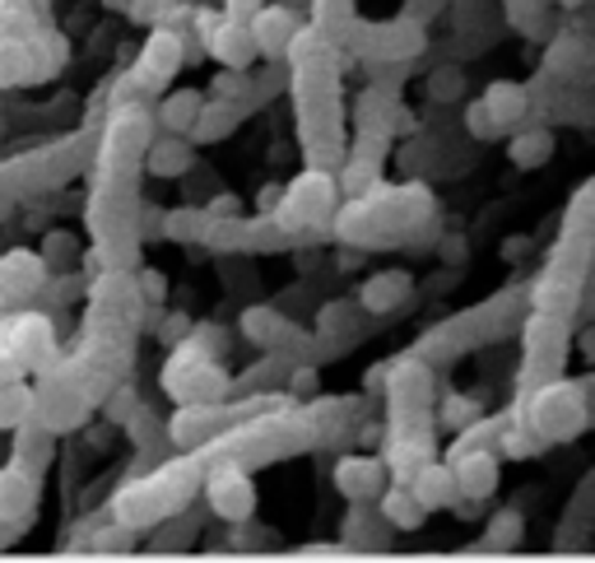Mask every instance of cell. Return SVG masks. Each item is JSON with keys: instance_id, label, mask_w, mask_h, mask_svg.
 Returning <instances> with one entry per match:
<instances>
[{"instance_id": "1", "label": "cell", "mask_w": 595, "mask_h": 563, "mask_svg": "<svg viewBox=\"0 0 595 563\" xmlns=\"http://www.w3.org/2000/svg\"><path fill=\"white\" fill-rule=\"evenodd\" d=\"M521 424H530L535 433L545 442H559V438H572L577 429H586V392L572 382H545L535 386L521 405Z\"/></svg>"}, {"instance_id": "2", "label": "cell", "mask_w": 595, "mask_h": 563, "mask_svg": "<svg viewBox=\"0 0 595 563\" xmlns=\"http://www.w3.org/2000/svg\"><path fill=\"white\" fill-rule=\"evenodd\" d=\"M182 61H187L182 37H177L172 29H164V24H154V33L145 37V47H141V56H135L131 75H135V85H141L149 99H158V93L168 89L172 75L182 70Z\"/></svg>"}, {"instance_id": "3", "label": "cell", "mask_w": 595, "mask_h": 563, "mask_svg": "<svg viewBox=\"0 0 595 563\" xmlns=\"http://www.w3.org/2000/svg\"><path fill=\"white\" fill-rule=\"evenodd\" d=\"M205 503H210L214 517H224V521H233V527H243V521L256 517V484H251V475L243 471V465L220 461L210 471V480H205Z\"/></svg>"}, {"instance_id": "4", "label": "cell", "mask_w": 595, "mask_h": 563, "mask_svg": "<svg viewBox=\"0 0 595 563\" xmlns=\"http://www.w3.org/2000/svg\"><path fill=\"white\" fill-rule=\"evenodd\" d=\"M168 429V442L172 448H182V452H195V448H205V442H214L220 433L233 429V410H224V401H182L177 405V415L164 424Z\"/></svg>"}, {"instance_id": "5", "label": "cell", "mask_w": 595, "mask_h": 563, "mask_svg": "<svg viewBox=\"0 0 595 563\" xmlns=\"http://www.w3.org/2000/svg\"><path fill=\"white\" fill-rule=\"evenodd\" d=\"M247 29L256 37V56H266V61H284L293 37L303 33V14H298V5H284V0H261L251 14H247Z\"/></svg>"}, {"instance_id": "6", "label": "cell", "mask_w": 595, "mask_h": 563, "mask_svg": "<svg viewBox=\"0 0 595 563\" xmlns=\"http://www.w3.org/2000/svg\"><path fill=\"white\" fill-rule=\"evenodd\" d=\"M330 210H335V182H330V172H322L312 164L303 178L284 191L280 219H284V228H303V224H316V219H330Z\"/></svg>"}, {"instance_id": "7", "label": "cell", "mask_w": 595, "mask_h": 563, "mask_svg": "<svg viewBox=\"0 0 595 563\" xmlns=\"http://www.w3.org/2000/svg\"><path fill=\"white\" fill-rule=\"evenodd\" d=\"M10 345L24 373H52L56 368V331L47 313H10Z\"/></svg>"}, {"instance_id": "8", "label": "cell", "mask_w": 595, "mask_h": 563, "mask_svg": "<svg viewBox=\"0 0 595 563\" xmlns=\"http://www.w3.org/2000/svg\"><path fill=\"white\" fill-rule=\"evenodd\" d=\"M52 275V266L43 261V251H29V247H14L0 257V299L5 307H19L43 294V284Z\"/></svg>"}, {"instance_id": "9", "label": "cell", "mask_w": 595, "mask_h": 563, "mask_svg": "<svg viewBox=\"0 0 595 563\" xmlns=\"http://www.w3.org/2000/svg\"><path fill=\"white\" fill-rule=\"evenodd\" d=\"M451 475H456V489L470 503H484L498 494V480H503V457L498 448H470V452H451Z\"/></svg>"}, {"instance_id": "10", "label": "cell", "mask_w": 595, "mask_h": 563, "mask_svg": "<svg viewBox=\"0 0 595 563\" xmlns=\"http://www.w3.org/2000/svg\"><path fill=\"white\" fill-rule=\"evenodd\" d=\"M335 489H340L349 503H372L377 494L386 489V461L382 457H363V452H349L335 461Z\"/></svg>"}, {"instance_id": "11", "label": "cell", "mask_w": 595, "mask_h": 563, "mask_svg": "<svg viewBox=\"0 0 595 563\" xmlns=\"http://www.w3.org/2000/svg\"><path fill=\"white\" fill-rule=\"evenodd\" d=\"M37 498H43V480H37V471L10 461L5 471H0V517L29 527V521L37 517Z\"/></svg>"}, {"instance_id": "12", "label": "cell", "mask_w": 595, "mask_h": 563, "mask_svg": "<svg viewBox=\"0 0 595 563\" xmlns=\"http://www.w3.org/2000/svg\"><path fill=\"white\" fill-rule=\"evenodd\" d=\"M205 56H214V61L228 66V70H251L256 66V37L247 29V19L224 14L220 24H214V33L205 37Z\"/></svg>"}, {"instance_id": "13", "label": "cell", "mask_w": 595, "mask_h": 563, "mask_svg": "<svg viewBox=\"0 0 595 563\" xmlns=\"http://www.w3.org/2000/svg\"><path fill=\"white\" fill-rule=\"evenodd\" d=\"M164 392H168L177 405H182V401H205V405H214V401H228V396H233V378H228L214 359H201V363H191L177 382H168Z\"/></svg>"}, {"instance_id": "14", "label": "cell", "mask_w": 595, "mask_h": 563, "mask_svg": "<svg viewBox=\"0 0 595 563\" xmlns=\"http://www.w3.org/2000/svg\"><path fill=\"white\" fill-rule=\"evenodd\" d=\"M386 373H391V410L395 415H424V405L433 396L428 368L419 359H401V363H391Z\"/></svg>"}, {"instance_id": "15", "label": "cell", "mask_w": 595, "mask_h": 563, "mask_svg": "<svg viewBox=\"0 0 595 563\" xmlns=\"http://www.w3.org/2000/svg\"><path fill=\"white\" fill-rule=\"evenodd\" d=\"M521 345H526V363L530 368L540 359H549V368H553L563 359V349H568V322L553 317V313H530L526 331H521Z\"/></svg>"}, {"instance_id": "16", "label": "cell", "mask_w": 595, "mask_h": 563, "mask_svg": "<svg viewBox=\"0 0 595 563\" xmlns=\"http://www.w3.org/2000/svg\"><path fill=\"white\" fill-rule=\"evenodd\" d=\"M409 489H414V498H419L428 513L456 508V498H461V489H456V475H451V461H433V457L409 475Z\"/></svg>"}, {"instance_id": "17", "label": "cell", "mask_w": 595, "mask_h": 563, "mask_svg": "<svg viewBox=\"0 0 595 563\" xmlns=\"http://www.w3.org/2000/svg\"><path fill=\"white\" fill-rule=\"evenodd\" d=\"M372 503H377V517H382L386 527H395V531H419L424 517H428V508L414 498V489H409V484H401V480H391Z\"/></svg>"}, {"instance_id": "18", "label": "cell", "mask_w": 595, "mask_h": 563, "mask_svg": "<svg viewBox=\"0 0 595 563\" xmlns=\"http://www.w3.org/2000/svg\"><path fill=\"white\" fill-rule=\"evenodd\" d=\"M201 103H205V89H164L158 93V108H154V122L172 131V135H187L195 126V116H201Z\"/></svg>"}, {"instance_id": "19", "label": "cell", "mask_w": 595, "mask_h": 563, "mask_svg": "<svg viewBox=\"0 0 595 563\" xmlns=\"http://www.w3.org/2000/svg\"><path fill=\"white\" fill-rule=\"evenodd\" d=\"M145 168L154 172V178H187L191 172V140L187 135L164 131L158 140L145 145Z\"/></svg>"}, {"instance_id": "20", "label": "cell", "mask_w": 595, "mask_h": 563, "mask_svg": "<svg viewBox=\"0 0 595 563\" xmlns=\"http://www.w3.org/2000/svg\"><path fill=\"white\" fill-rule=\"evenodd\" d=\"M409 289H414L409 270H377V275L363 280L359 303L368 307V313H391V307H401L409 299Z\"/></svg>"}, {"instance_id": "21", "label": "cell", "mask_w": 595, "mask_h": 563, "mask_svg": "<svg viewBox=\"0 0 595 563\" xmlns=\"http://www.w3.org/2000/svg\"><path fill=\"white\" fill-rule=\"evenodd\" d=\"M237 116H243V103H224V99H210V93H205L201 116H195V126L187 131V140H191V145H214V140H224V135H233Z\"/></svg>"}, {"instance_id": "22", "label": "cell", "mask_w": 595, "mask_h": 563, "mask_svg": "<svg viewBox=\"0 0 595 563\" xmlns=\"http://www.w3.org/2000/svg\"><path fill=\"white\" fill-rule=\"evenodd\" d=\"M10 433H14V461L43 475V465H47V457H52V424H43L37 415H29L24 424H14Z\"/></svg>"}, {"instance_id": "23", "label": "cell", "mask_w": 595, "mask_h": 563, "mask_svg": "<svg viewBox=\"0 0 595 563\" xmlns=\"http://www.w3.org/2000/svg\"><path fill=\"white\" fill-rule=\"evenodd\" d=\"M484 108H489V116L498 122L503 131H512L526 116V108H530V93L517 85V80H493L489 89H484V99H480Z\"/></svg>"}, {"instance_id": "24", "label": "cell", "mask_w": 595, "mask_h": 563, "mask_svg": "<svg viewBox=\"0 0 595 563\" xmlns=\"http://www.w3.org/2000/svg\"><path fill=\"white\" fill-rule=\"evenodd\" d=\"M549 154H553L549 126H526L507 140V164H517V168H540V164H549Z\"/></svg>"}, {"instance_id": "25", "label": "cell", "mask_w": 595, "mask_h": 563, "mask_svg": "<svg viewBox=\"0 0 595 563\" xmlns=\"http://www.w3.org/2000/svg\"><path fill=\"white\" fill-rule=\"evenodd\" d=\"M205 233H210L205 205H177V210H168V215H164L158 238H168V243H205Z\"/></svg>"}, {"instance_id": "26", "label": "cell", "mask_w": 595, "mask_h": 563, "mask_svg": "<svg viewBox=\"0 0 595 563\" xmlns=\"http://www.w3.org/2000/svg\"><path fill=\"white\" fill-rule=\"evenodd\" d=\"M33 405H37V396L24 386V378H19V382H0V433H10L14 424H24L33 415Z\"/></svg>"}, {"instance_id": "27", "label": "cell", "mask_w": 595, "mask_h": 563, "mask_svg": "<svg viewBox=\"0 0 595 563\" xmlns=\"http://www.w3.org/2000/svg\"><path fill=\"white\" fill-rule=\"evenodd\" d=\"M243 336H247L256 349L280 345V336H284V317L274 313V307H247V313H243Z\"/></svg>"}, {"instance_id": "28", "label": "cell", "mask_w": 595, "mask_h": 563, "mask_svg": "<svg viewBox=\"0 0 595 563\" xmlns=\"http://www.w3.org/2000/svg\"><path fill=\"white\" fill-rule=\"evenodd\" d=\"M521 531H526L521 513H517V508H503V513L489 517L484 540H489V550H517V545H521Z\"/></svg>"}, {"instance_id": "29", "label": "cell", "mask_w": 595, "mask_h": 563, "mask_svg": "<svg viewBox=\"0 0 595 563\" xmlns=\"http://www.w3.org/2000/svg\"><path fill=\"white\" fill-rule=\"evenodd\" d=\"M372 182H377V149H359V145H353V154L345 159V187L363 196Z\"/></svg>"}, {"instance_id": "30", "label": "cell", "mask_w": 595, "mask_h": 563, "mask_svg": "<svg viewBox=\"0 0 595 563\" xmlns=\"http://www.w3.org/2000/svg\"><path fill=\"white\" fill-rule=\"evenodd\" d=\"M247 70H228L220 66V75L210 80V99H224V103H247Z\"/></svg>"}, {"instance_id": "31", "label": "cell", "mask_w": 595, "mask_h": 563, "mask_svg": "<svg viewBox=\"0 0 595 563\" xmlns=\"http://www.w3.org/2000/svg\"><path fill=\"white\" fill-rule=\"evenodd\" d=\"M545 5L549 0H507V24L521 33H535L545 24Z\"/></svg>"}, {"instance_id": "32", "label": "cell", "mask_w": 595, "mask_h": 563, "mask_svg": "<svg viewBox=\"0 0 595 563\" xmlns=\"http://www.w3.org/2000/svg\"><path fill=\"white\" fill-rule=\"evenodd\" d=\"M465 135H470V140H498V135H503V126L493 122L480 99L465 103Z\"/></svg>"}, {"instance_id": "33", "label": "cell", "mask_w": 595, "mask_h": 563, "mask_svg": "<svg viewBox=\"0 0 595 563\" xmlns=\"http://www.w3.org/2000/svg\"><path fill=\"white\" fill-rule=\"evenodd\" d=\"M349 322H353V303H326L322 317H316V331L340 336V331H349Z\"/></svg>"}, {"instance_id": "34", "label": "cell", "mask_w": 595, "mask_h": 563, "mask_svg": "<svg viewBox=\"0 0 595 563\" xmlns=\"http://www.w3.org/2000/svg\"><path fill=\"white\" fill-rule=\"evenodd\" d=\"M205 215L210 219H243V201H237L233 191H220L214 201H205Z\"/></svg>"}, {"instance_id": "35", "label": "cell", "mask_w": 595, "mask_h": 563, "mask_svg": "<svg viewBox=\"0 0 595 563\" xmlns=\"http://www.w3.org/2000/svg\"><path fill=\"white\" fill-rule=\"evenodd\" d=\"M191 336L201 340V345L210 349V354H224V345H228V331H220V326H214V322H201V326H191Z\"/></svg>"}, {"instance_id": "36", "label": "cell", "mask_w": 595, "mask_h": 563, "mask_svg": "<svg viewBox=\"0 0 595 563\" xmlns=\"http://www.w3.org/2000/svg\"><path fill=\"white\" fill-rule=\"evenodd\" d=\"M289 386L298 396H312V392H322V373H312V368H298V373L289 378Z\"/></svg>"}, {"instance_id": "37", "label": "cell", "mask_w": 595, "mask_h": 563, "mask_svg": "<svg viewBox=\"0 0 595 563\" xmlns=\"http://www.w3.org/2000/svg\"><path fill=\"white\" fill-rule=\"evenodd\" d=\"M141 289H145V299L158 303L168 294V284H164V270H141Z\"/></svg>"}, {"instance_id": "38", "label": "cell", "mask_w": 595, "mask_h": 563, "mask_svg": "<svg viewBox=\"0 0 595 563\" xmlns=\"http://www.w3.org/2000/svg\"><path fill=\"white\" fill-rule=\"evenodd\" d=\"M191 331V322L187 317H168L164 326H158V340H164V345H172V340H182Z\"/></svg>"}, {"instance_id": "39", "label": "cell", "mask_w": 595, "mask_h": 563, "mask_svg": "<svg viewBox=\"0 0 595 563\" xmlns=\"http://www.w3.org/2000/svg\"><path fill=\"white\" fill-rule=\"evenodd\" d=\"M19 536H24V527H19V521H10V517H0V550L19 545Z\"/></svg>"}, {"instance_id": "40", "label": "cell", "mask_w": 595, "mask_h": 563, "mask_svg": "<svg viewBox=\"0 0 595 563\" xmlns=\"http://www.w3.org/2000/svg\"><path fill=\"white\" fill-rule=\"evenodd\" d=\"M256 5H261V0H224V14H233V19H247Z\"/></svg>"}, {"instance_id": "41", "label": "cell", "mask_w": 595, "mask_h": 563, "mask_svg": "<svg viewBox=\"0 0 595 563\" xmlns=\"http://www.w3.org/2000/svg\"><path fill=\"white\" fill-rule=\"evenodd\" d=\"M10 205H14V196H10V191H5V187H0V219H5V215H10Z\"/></svg>"}, {"instance_id": "42", "label": "cell", "mask_w": 595, "mask_h": 563, "mask_svg": "<svg viewBox=\"0 0 595 563\" xmlns=\"http://www.w3.org/2000/svg\"><path fill=\"white\" fill-rule=\"evenodd\" d=\"M582 345H586L582 354H586V359H595V331H586V336H582Z\"/></svg>"}, {"instance_id": "43", "label": "cell", "mask_w": 595, "mask_h": 563, "mask_svg": "<svg viewBox=\"0 0 595 563\" xmlns=\"http://www.w3.org/2000/svg\"><path fill=\"white\" fill-rule=\"evenodd\" d=\"M559 5H563V10H577V5H586V0H559Z\"/></svg>"}, {"instance_id": "44", "label": "cell", "mask_w": 595, "mask_h": 563, "mask_svg": "<svg viewBox=\"0 0 595 563\" xmlns=\"http://www.w3.org/2000/svg\"><path fill=\"white\" fill-rule=\"evenodd\" d=\"M284 5H298V10H303V5H312V0H284Z\"/></svg>"}]
</instances>
